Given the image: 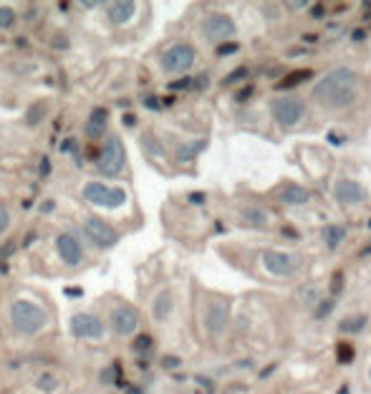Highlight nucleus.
<instances>
[{
	"instance_id": "51",
	"label": "nucleus",
	"mask_w": 371,
	"mask_h": 394,
	"mask_svg": "<svg viewBox=\"0 0 371 394\" xmlns=\"http://www.w3.org/2000/svg\"><path fill=\"white\" fill-rule=\"evenodd\" d=\"M361 256H364V258H366V256H371V243H369V246L364 248V251H361Z\"/></svg>"
},
{
	"instance_id": "39",
	"label": "nucleus",
	"mask_w": 371,
	"mask_h": 394,
	"mask_svg": "<svg viewBox=\"0 0 371 394\" xmlns=\"http://www.w3.org/2000/svg\"><path fill=\"white\" fill-rule=\"evenodd\" d=\"M162 367H167V369L180 367V359H177V356H164V359H162Z\"/></svg>"
},
{
	"instance_id": "27",
	"label": "nucleus",
	"mask_w": 371,
	"mask_h": 394,
	"mask_svg": "<svg viewBox=\"0 0 371 394\" xmlns=\"http://www.w3.org/2000/svg\"><path fill=\"white\" fill-rule=\"evenodd\" d=\"M336 359H339L341 364H349V361L354 359V346L346 344V341H339V344H336Z\"/></svg>"
},
{
	"instance_id": "24",
	"label": "nucleus",
	"mask_w": 371,
	"mask_h": 394,
	"mask_svg": "<svg viewBox=\"0 0 371 394\" xmlns=\"http://www.w3.org/2000/svg\"><path fill=\"white\" fill-rule=\"evenodd\" d=\"M142 149L149 157H164V147L157 142V137H152V134H144L142 137Z\"/></svg>"
},
{
	"instance_id": "2",
	"label": "nucleus",
	"mask_w": 371,
	"mask_h": 394,
	"mask_svg": "<svg viewBox=\"0 0 371 394\" xmlns=\"http://www.w3.org/2000/svg\"><path fill=\"white\" fill-rule=\"evenodd\" d=\"M46 323H49V316H46V311L39 306V303L23 301L21 298V301H16L11 306V326L16 334L36 336L44 331Z\"/></svg>"
},
{
	"instance_id": "34",
	"label": "nucleus",
	"mask_w": 371,
	"mask_h": 394,
	"mask_svg": "<svg viewBox=\"0 0 371 394\" xmlns=\"http://www.w3.org/2000/svg\"><path fill=\"white\" fill-rule=\"evenodd\" d=\"M344 291V273H333V281H331V293H333V298Z\"/></svg>"
},
{
	"instance_id": "37",
	"label": "nucleus",
	"mask_w": 371,
	"mask_h": 394,
	"mask_svg": "<svg viewBox=\"0 0 371 394\" xmlns=\"http://www.w3.org/2000/svg\"><path fill=\"white\" fill-rule=\"evenodd\" d=\"M253 91H255V89H253V86H245V89H240V91L235 94V101H240V104H243V101H248V98L253 96Z\"/></svg>"
},
{
	"instance_id": "18",
	"label": "nucleus",
	"mask_w": 371,
	"mask_h": 394,
	"mask_svg": "<svg viewBox=\"0 0 371 394\" xmlns=\"http://www.w3.org/2000/svg\"><path fill=\"white\" fill-rule=\"evenodd\" d=\"M172 308H175V298H172V291H159L157 298L152 303V316L157 321H167L172 316Z\"/></svg>"
},
{
	"instance_id": "31",
	"label": "nucleus",
	"mask_w": 371,
	"mask_h": 394,
	"mask_svg": "<svg viewBox=\"0 0 371 394\" xmlns=\"http://www.w3.org/2000/svg\"><path fill=\"white\" fill-rule=\"evenodd\" d=\"M238 51H240V46L235 44V41H228V44H220L218 46V56H220V59H228V56L238 54Z\"/></svg>"
},
{
	"instance_id": "11",
	"label": "nucleus",
	"mask_w": 371,
	"mask_h": 394,
	"mask_svg": "<svg viewBox=\"0 0 371 394\" xmlns=\"http://www.w3.org/2000/svg\"><path fill=\"white\" fill-rule=\"evenodd\" d=\"M263 266H265L268 273L273 276H293L300 268L298 256L293 253H283V251H268L263 256Z\"/></svg>"
},
{
	"instance_id": "53",
	"label": "nucleus",
	"mask_w": 371,
	"mask_h": 394,
	"mask_svg": "<svg viewBox=\"0 0 371 394\" xmlns=\"http://www.w3.org/2000/svg\"><path fill=\"white\" fill-rule=\"evenodd\" d=\"M369 379H371V369H369Z\"/></svg>"
},
{
	"instance_id": "28",
	"label": "nucleus",
	"mask_w": 371,
	"mask_h": 394,
	"mask_svg": "<svg viewBox=\"0 0 371 394\" xmlns=\"http://www.w3.org/2000/svg\"><path fill=\"white\" fill-rule=\"evenodd\" d=\"M116 379H119V369H116V367H106L104 372L98 374V382L106 384V387H111V384H116Z\"/></svg>"
},
{
	"instance_id": "8",
	"label": "nucleus",
	"mask_w": 371,
	"mask_h": 394,
	"mask_svg": "<svg viewBox=\"0 0 371 394\" xmlns=\"http://www.w3.org/2000/svg\"><path fill=\"white\" fill-rule=\"evenodd\" d=\"M235 21L228 13H210L205 21H202V33L208 36L210 41H218V44H228L235 36Z\"/></svg>"
},
{
	"instance_id": "1",
	"label": "nucleus",
	"mask_w": 371,
	"mask_h": 394,
	"mask_svg": "<svg viewBox=\"0 0 371 394\" xmlns=\"http://www.w3.org/2000/svg\"><path fill=\"white\" fill-rule=\"evenodd\" d=\"M313 96L326 109H344L351 106L359 96V74L349 66H336L326 76H321L313 86Z\"/></svg>"
},
{
	"instance_id": "49",
	"label": "nucleus",
	"mask_w": 371,
	"mask_h": 394,
	"mask_svg": "<svg viewBox=\"0 0 371 394\" xmlns=\"http://www.w3.org/2000/svg\"><path fill=\"white\" fill-rule=\"evenodd\" d=\"M364 36H366L364 31H354V41H361V39H364Z\"/></svg>"
},
{
	"instance_id": "36",
	"label": "nucleus",
	"mask_w": 371,
	"mask_h": 394,
	"mask_svg": "<svg viewBox=\"0 0 371 394\" xmlns=\"http://www.w3.org/2000/svg\"><path fill=\"white\" fill-rule=\"evenodd\" d=\"M208 84H210L208 74H200L197 79H192V89H197V91H202V89H208Z\"/></svg>"
},
{
	"instance_id": "44",
	"label": "nucleus",
	"mask_w": 371,
	"mask_h": 394,
	"mask_svg": "<svg viewBox=\"0 0 371 394\" xmlns=\"http://www.w3.org/2000/svg\"><path fill=\"white\" fill-rule=\"evenodd\" d=\"M190 200L192 203H205V195H202V192H195V195H190Z\"/></svg>"
},
{
	"instance_id": "10",
	"label": "nucleus",
	"mask_w": 371,
	"mask_h": 394,
	"mask_svg": "<svg viewBox=\"0 0 371 394\" xmlns=\"http://www.w3.org/2000/svg\"><path fill=\"white\" fill-rule=\"evenodd\" d=\"M71 331L76 339L98 341V339H104L106 326H104V321L98 316H93V313H76V316L71 318Z\"/></svg>"
},
{
	"instance_id": "38",
	"label": "nucleus",
	"mask_w": 371,
	"mask_h": 394,
	"mask_svg": "<svg viewBox=\"0 0 371 394\" xmlns=\"http://www.w3.org/2000/svg\"><path fill=\"white\" fill-rule=\"evenodd\" d=\"M190 86H192V76L180 79V81H172V84H170L172 91H180V89H190Z\"/></svg>"
},
{
	"instance_id": "6",
	"label": "nucleus",
	"mask_w": 371,
	"mask_h": 394,
	"mask_svg": "<svg viewBox=\"0 0 371 394\" xmlns=\"http://www.w3.org/2000/svg\"><path fill=\"white\" fill-rule=\"evenodd\" d=\"M126 164V149L119 137H109L104 144V152L98 154V172L104 177H116L121 175Z\"/></svg>"
},
{
	"instance_id": "17",
	"label": "nucleus",
	"mask_w": 371,
	"mask_h": 394,
	"mask_svg": "<svg viewBox=\"0 0 371 394\" xmlns=\"http://www.w3.org/2000/svg\"><path fill=\"white\" fill-rule=\"evenodd\" d=\"M278 197H280V203H285V205H306L308 200H311L306 187L295 185V182H288V185L280 187Z\"/></svg>"
},
{
	"instance_id": "52",
	"label": "nucleus",
	"mask_w": 371,
	"mask_h": 394,
	"mask_svg": "<svg viewBox=\"0 0 371 394\" xmlns=\"http://www.w3.org/2000/svg\"><path fill=\"white\" fill-rule=\"evenodd\" d=\"M129 394H142V392H139V389H129Z\"/></svg>"
},
{
	"instance_id": "12",
	"label": "nucleus",
	"mask_w": 371,
	"mask_h": 394,
	"mask_svg": "<svg viewBox=\"0 0 371 394\" xmlns=\"http://www.w3.org/2000/svg\"><path fill=\"white\" fill-rule=\"evenodd\" d=\"M111 328H114L116 336H131L139 328V313L126 303H121L111 311Z\"/></svg>"
},
{
	"instance_id": "45",
	"label": "nucleus",
	"mask_w": 371,
	"mask_h": 394,
	"mask_svg": "<svg viewBox=\"0 0 371 394\" xmlns=\"http://www.w3.org/2000/svg\"><path fill=\"white\" fill-rule=\"evenodd\" d=\"M121 121H124L126 126H131L137 119H134V114H124V116H121Z\"/></svg>"
},
{
	"instance_id": "4",
	"label": "nucleus",
	"mask_w": 371,
	"mask_h": 394,
	"mask_svg": "<svg viewBox=\"0 0 371 394\" xmlns=\"http://www.w3.org/2000/svg\"><path fill=\"white\" fill-rule=\"evenodd\" d=\"M83 200L91 205H101V208H121L126 203V192L121 187H109L104 182H86L81 190Z\"/></svg>"
},
{
	"instance_id": "23",
	"label": "nucleus",
	"mask_w": 371,
	"mask_h": 394,
	"mask_svg": "<svg viewBox=\"0 0 371 394\" xmlns=\"http://www.w3.org/2000/svg\"><path fill=\"white\" fill-rule=\"evenodd\" d=\"M243 218H245L248 225H255V228H265L268 225V215L263 213V210H255V208L243 210Z\"/></svg>"
},
{
	"instance_id": "19",
	"label": "nucleus",
	"mask_w": 371,
	"mask_h": 394,
	"mask_svg": "<svg viewBox=\"0 0 371 394\" xmlns=\"http://www.w3.org/2000/svg\"><path fill=\"white\" fill-rule=\"evenodd\" d=\"M344 241H346V228L344 225H326V230H323V243H326V248L336 251V248H339Z\"/></svg>"
},
{
	"instance_id": "30",
	"label": "nucleus",
	"mask_w": 371,
	"mask_h": 394,
	"mask_svg": "<svg viewBox=\"0 0 371 394\" xmlns=\"http://www.w3.org/2000/svg\"><path fill=\"white\" fill-rule=\"evenodd\" d=\"M13 21H16V13H13V8H8V6L0 8V28H11Z\"/></svg>"
},
{
	"instance_id": "48",
	"label": "nucleus",
	"mask_w": 371,
	"mask_h": 394,
	"mask_svg": "<svg viewBox=\"0 0 371 394\" xmlns=\"http://www.w3.org/2000/svg\"><path fill=\"white\" fill-rule=\"evenodd\" d=\"M328 142H331V144H339L341 142L339 134H333V131H331V134H328Z\"/></svg>"
},
{
	"instance_id": "35",
	"label": "nucleus",
	"mask_w": 371,
	"mask_h": 394,
	"mask_svg": "<svg viewBox=\"0 0 371 394\" xmlns=\"http://www.w3.org/2000/svg\"><path fill=\"white\" fill-rule=\"evenodd\" d=\"M39 387L41 389H49V392H51V389L59 387V382H56V377H51V374H41V377H39Z\"/></svg>"
},
{
	"instance_id": "32",
	"label": "nucleus",
	"mask_w": 371,
	"mask_h": 394,
	"mask_svg": "<svg viewBox=\"0 0 371 394\" xmlns=\"http://www.w3.org/2000/svg\"><path fill=\"white\" fill-rule=\"evenodd\" d=\"M152 344H154V339L149 334H142V336H137V339H134V349H137V351L152 349Z\"/></svg>"
},
{
	"instance_id": "5",
	"label": "nucleus",
	"mask_w": 371,
	"mask_h": 394,
	"mask_svg": "<svg viewBox=\"0 0 371 394\" xmlns=\"http://www.w3.org/2000/svg\"><path fill=\"white\" fill-rule=\"evenodd\" d=\"M270 111H273V119L280 126L290 129V126L300 124L303 116H306V101L300 96H278L270 106Z\"/></svg>"
},
{
	"instance_id": "43",
	"label": "nucleus",
	"mask_w": 371,
	"mask_h": 394,
	"mask_svg": "<svg viewBox=\"0 0 371 394\" xmlns=\"http://www.w3.org/2000/svg\"><path fill=\"white\" fill-rule=\"evenodd\" d=\"M311 13H313V18H321L323 16V6H321V3H318V6H313Z\"/></svg>"
},
{
	"instance_id": "40",
	"label": "nucleus",
	"mask_w": 371,
	"mask_h": 394,
	"mask_svg": "<svg viewBox=\"0 0 371 394\" xmlns=\"http://www.w3.org/2000/svg\"><path fill=\"white\" fill-rule=\"evenodd\" d=\"M144 101V106H149V109H159V101L154 96H147V98H142Z\"/></svg>"
},
{
	"instance_id": "9",
	"label": "nucleus",
	"mask_w": 371,
	"mask_h": 394,
	"mask_svg": "<svg viewBox=\"0 0 371 394\" xmlns=\"http://www.w3.org/2000/svg\"><path fill=\"white\" fill-rule=\"evenodd\" d=\"M228 323H230V301L228 298H213V301L208 303V311H205V326H208V334L223 336Z\"/></svg>"
},
{
	"instance_id": "25",
	"label": "nucleus",
	"mask_w": 371,
	"mask_h": 394,
	"mask_svg": "<svg viewBox=\"0 0 371 394\" xmlns=\"http://www.w3.org/2000/svg\"><path fill=\"white\" fill-rule=\"evenodd\" d=\"M44 114H46V104H44V101H36V104H33L31 109L26 111V124H28V126L41 124V119H44Z\"/></svg>"
},
{
	"instance_id": "26",
	"label": "nucleus",
	"mask_w": 371,
	"mask_h": 394,
	"mask_svg": "<svg viewBox=\"0 0 371 394\" xmlns=\"http://www.w3.org/2000/svg\"><path fill=\"white\" fill-rule=\"evenodd\" d=\"M333 308H336V298H321V301L316 303V311H313V316H316L318 321H323V318L331 316Z\"/></svg>"
},
{
	"instance_id": "50",
	"label": "nucleus",
	"mask_w": 371,
	"mask_h": 394,
	"mask_svg": "<svg viewBox=\"0 0 371 394\" xmlns=\"http://www.w3.org/2000/svg\"><path fill=\"white\" fill-rule=\"evenodd\" d=\"M81 6H83V8H96L98 3H93V0H86V3H81Z\"/></svg>"
},
{
	"instance_id": "33",
	"label": "nucleus",
	"mask_w": 371,
	"mask_h": 394,
	"mask_svg": "<svg viewBox=\"0 0 371 394\" xmlns=\"http://www.w3.org/2000/svg\"><path fill=\"white\" fill-rule=\"evenodd\" d=\"M8 228H11V213H8L6 205L0 203V236H3Z\"/></svg>"
},
{
	"instance_id": "42",
	"label": "nucleus",
	"mask_w": 371,
	"mask_h": 394,
	"mask_svg": "<svg viewBox=\"0 0 371 394\" xmlns=\"http://www.w3.org/2000/svg\"><path fill=\"white\" fill-rule=\"evenodd\" d=\"M308 3L306 0H298V3H288V8H293V11H300V8H306Z\"/></svg>"
},
{
	"instance_id": "14",
	"label": "nucleus",
	"mask_w": 371,
	"mask_h": 394,
	"mask_svg": "<svg viewBox=\"0 0 371 394\" xmlns=\"http://www.w3.org/2000/svg\"><path fill=\"white\" fill-rule=\"evenodd\" d=\"M56 251H59L61 261L66 263V266H78L83 258V251H81V243L76 241L73 236H68V233H61L59 238H56Z\"/></svg>"
},
{
	"instance_id": "29",
	"label": "nucleus",
	"mask_w": 371,
	"mask_h": 394,
	"mask_svg": "<svg viewBox=\"0 0 371 394\" xmlns=\"http://www.w3.org/2000/svg\"><path fill=\"white\" fill-rule=\"evenodd\" d=\"M248 76H250V69H245V66H240V69H235V71L230 74L228 79H225V86H230V84H238V81H245Z\"/></svg>"
},
{
	"instance_id": "13",
	"label": "nucleus",
	"mask_w": 371,
	"mask_h": 394,
	"mask_svg": "<svg viewBox=\"0 0 371 394\" xmlns=\"http://www.w3.org/2000/svg\"><path fill=\"white\" fill-rule=\"evenodd\" d=\"M333 197H336V203L341 205H361L366 203V190L354 180H336L333 185Z\"/></svg>"
},
{
	"instance_id": "15",
	"label": "nucleus",
	"mask_w": 371,
	"mask_h": 394,
	"mask_svg": "<svg viewBox=\"0 0 371 394\" xmlns=\"http://www.w3.org/2000/svg\"><path fill=\"white\" fill-rule=\"evenodd\" d=\"M137 13V3H131V0H116V3H109L106 6V16L114 26H124L134 18Z\"/></svg>"
},
{
	"instance_id": "41",
	"label": "nucleus",
	"mask_w": 371,
	"mask_h": 394,
	"mask_svg": "<svg viewBox=\"0 0 371 394\" xmlns=\"http://www.w3.org/2000/svg\"><path fill=\"white\" fill-rule=\"evenodd\" d=\"M49 172H51V162H49V159H44V162H41V175H49Z\"/></svg>"
},
{
	"instance_id": "7",
	"label": "nucleus",
	"mask_w": 371,
	"mask_h": 394,
	"mask_svg": "<svg viewBox=\"0 0 371 394\" xmlns=\"http://www.w3.org/2000/svg\"><path fill=\"white\" fill-rule=\"evenodd\" d=\"M83 233H86V238H91V243L98 248H111L119 243V233H116L104 218H96V215H86V218H83Z\"/></svg>"
},
{
	"instance_id": "16",
	"label": "nucleus",
	"mask_w": 371,
	"mask_h": 394,
	"mask_svg": "<svg viewBox=\"0 0 371 394\" xmlns=\"http://www.w3.org/2000/svg\"><path fill=\"white\" fill-rule=\"evenodd\" d=\"M106 124H109V111L93 109L91 116L86 119V124H83V134H86L88 139H101L106 131Z\"/></svg>"
},
{
	"instance_id": "46",
	"label": "nucleus",
	"mask_w": 371,
	"mask_h": 394,
	"mask_svg": "<svg viewBox=\"0 0 371 394\" xmlns=\"http://www.w3.org/2000/svg\"><path fill=\"white\" fill-rule=\"evenodd\" d=\"M273 372H275V364H270V367H268V369H265V372H263V374H260V379L270 377V374H273Z\"/></svg>"
},
{
	"instance_id": "20",
	"label": "nucleus",
	"mask_w": 371,
	"mask_h": 394,
	"mask_svg": "<svg viewBox=\"0 0 371 394\" xmlns=\"http://www.w3.org/2000/svg\"><path fill=\"white\" fill-rule=\"evenodd\" d=\"M208 147V139H197V142H187L185 147L177 149V162H192V159L197 157V154L202 152V149Z\"/></svg>"
},
{
	"instance_id": "3",
	"label": "nucleus",
	"mask_w": 371,
	"mask_h": 394,
	"mask_svg": "<svg viewBox=\"0 0 371 394\" xmlns=\"http://www.w3.org/2000/svg\"><path fill=\"white\" fill-rule=\"evenodd\" d=\"M197 61V51L195 46L185 44V41H180V44H172L170 49H164L162 54V69L167 74H187L195 66Z\"/></svg>"
},
{
	"instance_id": "47",
	"label": "nucleus",
	"mask_w": 371,
	"mask_h": 394,
	"mask_svg": "<svg viewBox=\"0 0 371 394\" xmlns=\"http://www.w3.org/2000/svg\"><path fill=\"white\" fill-rule=\"evenodd\" d=\"M283 236H288L290 241H295V238H298V233H293V230H290V228H285V230H283Z\"/></svg>"
},
{
	"instance_id": "21",
	"label": "nucleus",
	"mask_w": 371,
	"mask_h": 394,
	"mask_svg": "<svg viewBox=\"0 0 371 394\" xmlns=\"http://www.w3.org/2000/svg\"><path fill=\"white\" fill-rule=\"evenodd\" d=\"M311 76H313V71H308V69H303V71H293V74H288L285 79H280V81L275 84V89L288 91V89H295V86H300L303 81H308Z\"/></svg>"
},
{
	"instance_id": "22",
	"label": "nucleus",
	"mask_w": 371,
	"mask_h": 394,
	"mask_svg": "<svg viewBox=\"0 0 371 394\" xmlns=\"http://www.w3.org/2000/svg\"><path fill=\"white\" fill-rule=\"evenodd\" d=\"M366 321H369V318H366L364 313L346 316V318H341V321H339V331H341V334H359L361 328L366 326Z\"/></svg>"
}]
</instances>
